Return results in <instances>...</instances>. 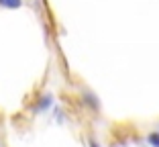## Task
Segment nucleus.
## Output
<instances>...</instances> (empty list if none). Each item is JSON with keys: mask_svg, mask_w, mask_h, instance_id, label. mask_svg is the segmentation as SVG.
<instances>
[{"mask_svg": "<svg viewBox=\"0 0 159 147\" xmlns=\"http://www.w3.org/2000/svg\"><path fill=\"white\" fill-rule=\"evenodd\" d=\"M53 113H55V121H57V123H59V125L63 123V121H66V114H63V110H61L59 106H57V108L53 110Z\"/></svg>", "mask_w": 159, "mask_h": 147, "instance_id": "5", "label": "nucleus"}, {"mask_svg": "<svg viewBox=\"0 0 159 147\" xmlns=\"http://www.w3.org/2000/svg\"><path fill=\"white\" fill-rule=\"evenodd\" d=\"M80 98H82V102H84V104L88 106L92 113H100V100H98V96L94 94V92H90V90H82Z\"/></svg>", "mask_w": 159, "mask_h": 147, "instance_id": "2", "label": "nucleus"}, {"mask_svg": "<svg viewBox=\"0 0 159 147\" xmlns=\"http://www.w3.org/2000/svg\"><path fill=\"white\" fill-rule=\"evenodd\" d=\"M145 139H147V145L149 147H159V131H151Z\"/></svg>", "mask_w": 159, "mask_h": 147, "instance_id": "3", "label": "nucleus"}, {"mask_svg": "<svg viewBox=\"0 0 159 147\" xmlns=\"http://www.w3.org/2000/svg\"><path fill=\"white\" fill-rule=\"evenodd\" d=\"M88 145H90V147H100V145H98V143L94 141V139H90V141H88Z\"/></svg>", "mask_w": 159, "mask_h": 147, "instance_id": "6", "label": "nucleus"}, {"mask_svg": "<svg viewBox=\"0 0 159 147\" xmlns=\"http://www.w3.org/2000/svg\"><path fill=\"white\" fill-rule=\"evenodd\" d=\"M0 6L2 8H20L23 0H0Z\"/></svg>", "mask_w": 159, "mask_h": 147, "instance_id": "4", "label": "nucleus"}, {"mask_svg": "<svg viewBox=\"0 0 159 147\" xmlns=\"http://www.w3.org/2000/svg\"><path fill=\"white\" fill-rule=\"evenodd\" d=\"M49 108H53V94H43V96L37 98V102H35V106H33V113L35 114H43Z\"/></svg>", "mask_w": 159, "mask_h": 147, "instance_id": "1", "label": "nucleus"}]
</instances>
